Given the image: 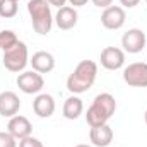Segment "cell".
<instances>
[{
  "label": "cell",
  "instance_id": "28",
  "mask_svg": "<svg viewBox=\"0 0 147 147\" xmlns=\"http://www.w3.org/2000/svg\"><path fill=\"white\" fill-rule=\"evenodd\" d=\"M17 2H19V0H17Z\"/></svg>",
  "mask_w": 147,
  "mask_h": 147
},
{
  "label": "cell",
  "instance_id": "14",
  "mask_svg": "<svg viewBox=\"0 0 147 147\" xmlns=\"http://www.w3.org/2000/svg\"><path fill=\"white\" fill-rule=\"evenodd\" d=\"M29 63H31L33 70H36L41 75L43 74H50L55 69V57L50 51H36L29 58Z\"/></svg>",
  "mask_w": 147,
  "mask_h": 147
},
{
  "label": "cell",
  "instance_id": "11",
  "mask_svg": "<svg viewBox=\"0 0 147 147\" xmlns=\"http://www.w3.org/2000/svg\"><path fill=\"white\" fill-rule=\"evenodd\" d=\"M21 110V99L14 91L0 92V115L3 118H12Z\"/></svg>",
  "mask_w": 147,
  "mask_h": 147
},
{
  "label": "cell",
  "instance_id": "25",
  "mask_svg": "<svg viewBox=\"0 0 147 147\" xmlns=\"http://www.w3.org/2000/svg\"><path fill=\"white\" fill-rule=\"evenodd\" d=\"M74 147H94V146H89V144H77V146Z\"/></svg>",
  "mask_w": 147,
  "mask_h": 147
},
{
  "label": "cell",
  "instance_id": "10",
  "mask_svg": "<svg viewBox=\"0 0 147 147\" xmlns=\"http://www.w3.org/2000/svg\"><path fill=\"white\" fill-rule=\"evenodd\" d=\"M7 132H9L10 135H14L17 140H22V139H26V137H29V135L33 134V125H31V121H29L26 116L16 115V116H12V118L9 120V123H7Z\"/></svg>",
  "mask_w": 147,
  "mask_h": 147
},
{
  "label": "cell",
  "instance_id": "18",
  "mask_svg": "<svg viewBox=\"0 0 147 147\" xmlns=\"http://www.w3.org/2000/svg\"><path fill=\"white\" fill-rule=\"evenodd\" d=\"M17 3H19L17 0H0V17H3V19L14 17L19 10Z\"/></svg>",
  "mask_w": 147,
  "mask_h": 147
},
{
  "label": "cell",
  "instance_id": "5",
  "mask_svg": "<svg viewBox=\"0 0 147 147\" xmlns=\"http://www.w3.org/2000/svg\"><path fill=\"white\" fill-rule=\"evenodd\" d=\"M16 84L24 94H39L45 87V79L36 70H24L17 75Z\"/></svg>",
  "mask_w": 147,
  "mask_h": 147
},
{
  "label": "cell",
  "instance_id": "9",
  "mask_svg": "<svg viewBox=\"0 0 147 147\" xmlns=\"http://www.w3.org/2000/svg\"><path fill=\"white\" fill-rule=\"evenodd\" d=\"M99 60L106 70H120L125 67V51L118 46H106L103 48Z\"/></svg>",
  "mask_w": 147,
  "mask_h": 147
},
{
  "label": "cell",
  "instance_id": "16",
  "mask_svg": "<svg viewBox=\"0 0 147 147\" xmlns=\"http://www.w3.org/2000/svg\"><path fill=\"white\" fill-rule=\"evenodd\" d=\"M62 113H63V118H67V120H77L84 113V103H82V99L77 94L69 96L65 99V103H63Z\"/></svg>",
  "mask_w": 147,
  "mask_h": 147
},
{
  "label": "cell",
  "instance_id": "3",
  "mask_svg": "<svg viewBox=\"0 0 147 147\" xmlns=\"http://www.w3.org/2000/svg\"><path fill=\"white\" fill-rule=\"evenodd\" d=\"M28 14L31 17L33 29L38 34L45 36L51 31L55 16L51 14V5L46 0H29L28 2Z\"/></svg>",
  "mask_w": 147,
  "mask_h": 147
},
{
  "label": "cell",
  "instance_id": "4",
  "mask_svg": "<svg viewBox=\"0 0 147 147\" xmlns=\"http://www.w3.org/2000/svg\"><path fill=\"white\" fill-rule=\"evenodd\" d=\"M3 67L9 72L14 74H21L24 72L26 65L29 63V51H28V45L24 41H19L14 48L3 51Z\"/></svg>",
  "mask_w": 147,
  "mask_h": 147
},
{
  "label": "cell",
  "instance_id": "26",
  "mask_svg": "<svg viewBox=\"0 0 147 147\" xmlns=\"http://www.w3.org/2000/svg\"><path fill=\"white\" fill-rule=\"evenodd\" d=\"M144 120H146V123H147V110H146V113H144Z\"/></svg>",
  "mask_w": 147,
  "mask_h": 147
},
{
  "label": "cell",
  "instance_id": "22",
  "mask_svg": "<svg viewBox=\"0 0 147 147\" xmlns=\"http://www.w3.org/2000/svg\"><path fill=\"white\" fill-rule=\"evenodd\" d=\"M96 7H99V9H106V7H110L113 5V0H91Z\"/></svg>",
  "mask_w": 147,
  "mask_h": 147
},
{
  "label": "cell",
  "instance_id": "1",
  "mask_svg": "<svg viewBox=\"0 0 147 147\" xmlns=\"http://www.w3.org/2000/svg\"><path fill=\"white\" fill-rule=\"evenodd\" d=\"M96 77H98V63L94 60H80L67 79V89L77 96L87 92L94 86Z\"/></svg>",
  "mask_w": 147,
  "mask_h": 147
},
{
  "label": "cell",
  "instance_id": "17",
  "mask_svg": "<svg viewBox=\"0 0 147 147\" xmlns=\"http://www.w3.org/2000/svg\"><path fill=\"white\" fill-rule=\"evenodd\" d=\"M17 43H19V38L14 31H10V29L0 31V50L2 51H7V50L14 48Z\"/></svg>",
  "mask_w": 147,
  "mask_h": 147
},
{
  "label": "cell",
  "instance_id": "2",
  "mask_svg": "<svg viewBox=\"0 0 147 147\" xmlns=\"http://www.w3.org/2000/svg\"><path fill=\"white\" fill-rule=\"evenodd\" d=\"M116 111V99L110 92H101L98 94L91 106L87 108L86 113V121L89 127H98V125H105L111 120V116Z\"/></svg>",
  "mask_w": 147,
  "mask_h": 147
},
{
  "label": "cell",
  "instance_id": "7",
  "mask_svg": "<svg viewBox=\"0 0 147 147\" xmlns=\"http://www.w3.org/2000/svg\"><path fill=\"white\" fill-rule=\"evenodd\" d=\"M121 50L125 53H130V55H137L140 53L144 48L147 46V38L146 33L139 28H132L128 29L123 36H121Z\"/></svg>",
  "mask_w": 147,
  "mask_h": 147
},
{
  "label": "cell",
  "instance_id": "20",
  "mask_svg": "<svg viewBox=\"0 0 147 147\" xmlns=\"http://www.w3.org/2000/svg\"><path fill=\"white\" fill-rule=\"evenodd\" d=\"M19 147H45V146H43V142H41L39 139L33 137V135H29V137L19 140Z\"/></svg>",
  "mask_w": 147,
  "mask_h": 147
},
{
  "label": "cell",
  "instance_id": "21",
  "mask_svg": "<svg viewBox=\"0 0 147 147\" xmlns=\"http://www.w3.org/2000/svg\"><path fill=\"white\" fill-rule=\"evenodd\" d=\"M140 3V0H120V5L123 9H134Z\"/></svg>",
  "mask_w": 147,
  "mask_h": 147
},
{
  "label": "cell",
  "instance_id": "24",
  "mask_svg": "<svg viewBox=\"0 0 147 147\" xmlns=\"http://www.w3.org/2000/svg\"><path fill=\"white\" fill-rule=\"evenodd\" d=\"M46 2H48L51 7H58V9H60V7H63V5L67 3V0H46Z\"/></svg>",
  "mask_w": 147,
  "mask_h": 147
},
{
  "label": "cell",
  "instance_id": "12",
  "mask_svg": "<svg viewBox=\"0 0 147 147\" xmlns=\"http://www.w3.org/2000/svg\"><path fill=\"white\" fill-rule=\"evenodd\" d=\"M77 21H79V14H77L75 7H72V5H63L55 14V24L62 31L74 29L77 26Z\"/></svg>",
  "mask_w": 147,
  "mask_h": 147
},
{
  "label": "cell",
  "instance_id": "15",
  "mask_svg": "<svg viewBox=\"0 0 147 147\" xmlns=\"http://www.w3.org/2000/svg\"><path fill=\"white\" fill-rule=\"evenodd\" d=\"M55 99L51 94H46V92H39L34 101H33V110L39 118H50L53 113H55Z\"/></svg>",
  "mask_w": 147,
  "mask_h": 147
},
{
  "label": "cell",
  "instance_id": "27",
  "mask_svg": "<svg viewBox=\"0 0 147 147\" xmlns=\"http://www.w3.org/2000/svg\"><path fill=\"white\" fill-rule=\"evenodd\" d=\"M146 5H147V0H146Z\"/></svg>",
  "mask_w": 147,
  "mask_h": 147
},
{
  "label": "cell",
  "instance_id": "13",
  "mask_svg": "<svg viewBox=\"0 0 147 147\" xmlns=\"http://www.w3.org/2000/svg\"><path fill=\"white\" fill-rule=\"evenodd\" d=\"M113 135H115L113 128L108 123L91 127V130H89V140L94 147H108L113 142Z\"/></svg>",
  "mask_w": 147,
  "mask_h": 147
},
{
  "label": "cell",
  "instance_id": "8",
  "mask_svg": "<svg viewBox=\"0 0 147 147\" xmlns=\"http://www.w3.org/2000/svg\"><path fill=\"white\" fill-rule=\"evenodd\" d=\"M125 21H127V14H125V9L121 5H110L101 14V24L110 31L121 29Z\"/></svg>",
  "mask_w": 147,
  "mask_h": 147
},
{
  "label": "cell",
  "instance_id": "23",
  "mask_svg": "<svg viewBox=\"0 0 147 147\" xmlns=\"http://www.w3.org/2000/svg\"><path fill=\"white\" fill-rule=\"evenodd\" d=\"M67 2H69L72 7H75V9H77V7H84L89 0H67Z\"/></svg>",
  "mask_w": 147,
  "mask_h": 147
},
{
  "label": "cell",
  "instance_id": "19",
  "mask_svg": "<svg viewBox=\"0 0 147 147\" xmlns=\"http://www.w3.org/2000/svg\"><path fill=\"white\" fill-rule=\"evenodd\" d=\"M0 147H17V139L9 132H0Z\"/></svg>",
  "mask_w": 147,
  "mask_h": 147
},
{
  "label": "cell",
  "instance_id": "6",
  "mask_svg": "<svg viewBox=\"0 0 147 147\" xmlns=\"http://www.w3.org/2000/svg\"><path fill=\"white\" fill-rule=\"evenodd\" d=\"M123 80L130 87H147V63L134 62L123 69Z\"/></svg>",
  "mask_w": 147,
  "mask_h": 147
}]
</instances>
